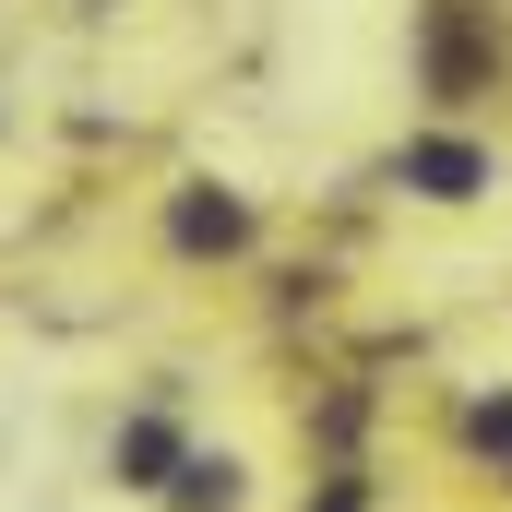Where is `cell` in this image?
<instances>
[{
	"instance_id": "obj_1",
	"label": "cell",
	"mask_w": 512,
	"mask_h": 512,
	"mask_svg": "<svg viewBox=\"0 0 512 512\" xmlns=\"http://www.w3.org/2000/svg\"><path fill=\"white\" fill-rule=\"evenodd\" d=\"M167 251L239 262V251H251V203H239L227 179H179V191H167Z\"/></svg>"
},
{
	"instance_id": "obj_2",
	"label": "cell",
	"mask_w": 512,
	"mask_h": 512,
	"mask_svg": "<svg viewBox=\"0 0 512 512\" xmlns=\"http://www.w3.org/2000/svg\"><path fill=\"white\" fill-rule=\"evenodd\" d=\"M393 179H405L417 203H477L501 167H489V143H465V131H429V143H405V155H393Z\"/></svg>"
},
{
	"instance_id": "obj_4",
	"label": "cell",
	"mask_w": 512,
	"mask_h": 512,
	"mask_svg": "<svg viewBox=\"0 0 512 512\" xmlns=\"http://www.w3.org/2000/svg\"><path fill=\"white\" fill-rule=\"evenodd\" d=\"M155 501L167 512H239L251 501V465H239V453H179V477H167Z\"/></svg>"
},
{
	"instance_id": "obj_3",
	"label": "cell",
	"mask_w": 512,
	"mask_h": 512,
	"mask_svg": "<svg viewBox=\"0 0 512 512\" xmlns=\"http://www.w3.org/2000/svg\"><path fill=\"white\" fill-rule=\"evenodd\" d=\"M179 453H191V441L143 405V417H120V441H108V477H120V489H167V477H179Z\"/></svg>"
},
{
	"instance_id": "obj_6",
	"label": "cell",
	"mask_w": 512,
	"mask_h": 512,
	"mask_svg": "<svg viewBox=\"0 0 512 512\" xmlns=\"http://www.w3.org/2000/svg\"><path fill=\"white\" fill-rule=\"evenodd\" d=\"M322 512H370V501H358V477H334V489H322Z\"/></svg>"
},
{
	"instance_id": "obj_5",
	"label": "cell",
	"mask_w": 512,
	"mask_h": 512,
	"mask_svg": "<svg viewBox=\"0 0 512 512\" xmlns=\"http://www.w3.org/2000/svg\"><path fill=\"white\" fill-rule=\"evenodd\" d=\"M465 441H477V453H501V465H512V393H477V405H465Z\"/></svg>"
}]
</instances>
